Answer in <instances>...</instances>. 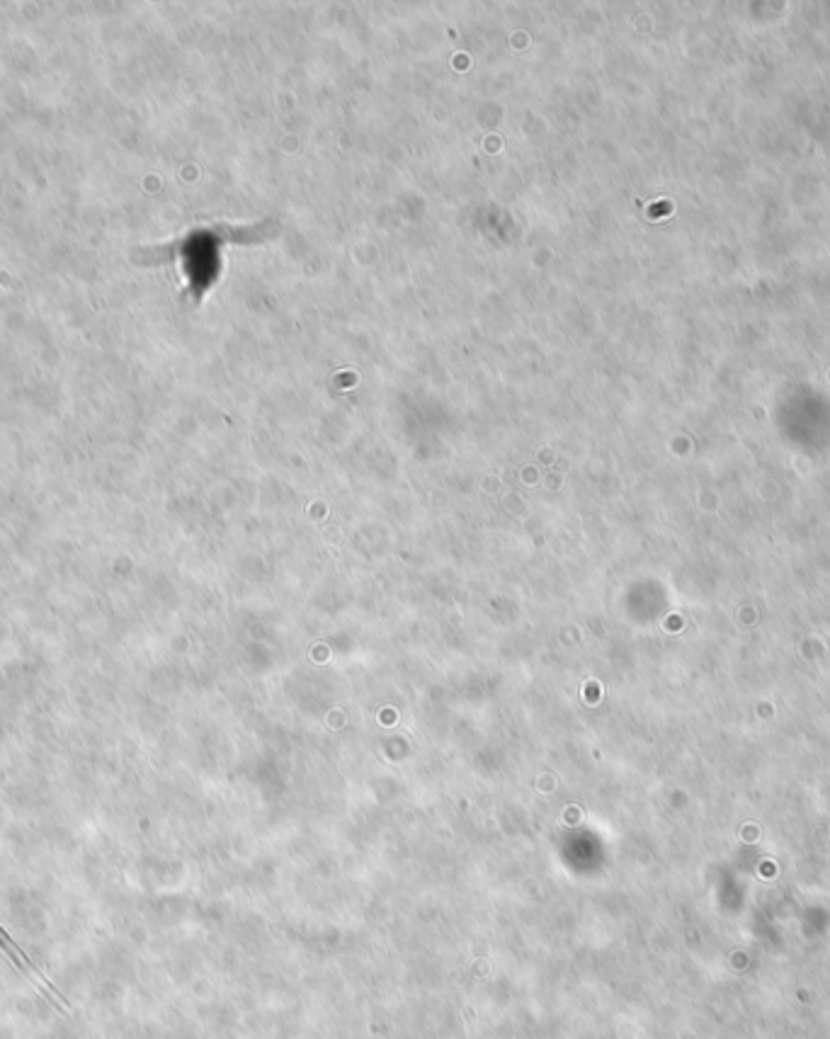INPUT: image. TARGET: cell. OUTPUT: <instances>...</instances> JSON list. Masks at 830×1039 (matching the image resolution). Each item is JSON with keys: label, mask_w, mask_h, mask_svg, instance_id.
I'll list each match as a JSON object with an SVG mask.
<instances>
[{"label": "cell", "mask_w": 830, "mask_h": 1039, "mask_svg": "<svg viewBox=\"0 0 830 1039\" xmlns=\"http://www.w3.org/2000/svg\"><path fill=\"white\" fill-rule=\"evenodd\" d=\"M0 947H3V950H5V952H8V955H10V959H13V962L17 964V969H25V967H22V964H20V962L30 964V959H27V955H25V952H22V947H20V945H17V942H15L13 938H10V935H8V933H5V930H3V928H0Z\"/></svg>", "instance_id": "obj_1"}]
</instances>
